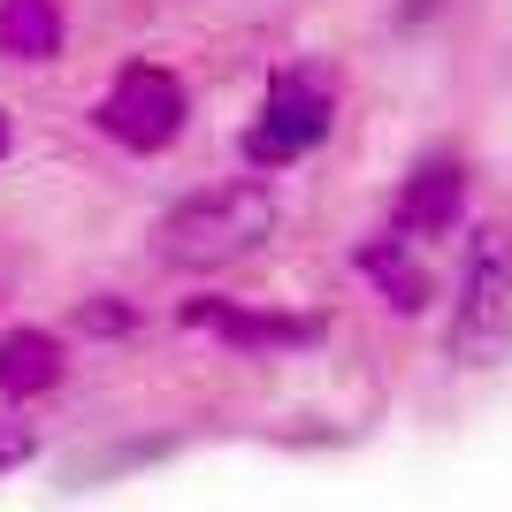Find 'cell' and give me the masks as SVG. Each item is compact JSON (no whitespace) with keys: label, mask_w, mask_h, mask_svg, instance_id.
<instances>
[{"label":"cell","mask_w":512,"mask_h":512,"mask_svg":"<svg viewBox=\"0 0 512 512\" xmlns=\"http://www.w3.org/2000/svg\"><path fill=\"white\" fill-rule=\"evenodd\" d=\"M283 222V199H276V176H214V184H192L184 199L153 214L146 230V253L153 268L169 276H222L237 260H253Z\"/></svg>","instance_id":"6da1fadb"},{"label":"cell","mask_w":512,"mask_h":512,"mask_svg":"<svg viewBox=\"0 0 512 512\" xmlns=\"http://www.w3.org/2000/svg\"><path fill=\"white\" fill-rule=\"evenodd\" d=\"M337 107H344V69L321 62V54H291L260 77V100L253 115L237 123V169L253 176H291L299 161H314L337 130Z\"/></svg>","instance_id":"7a4b0ae2"},{"label":"cell","mask_w":512,"mask_h":512,"mask_svg":"<svg viewBox=\"0 0 512 512\" xmlns=\"http://www.w3.org/2000/svg\"><path fill=\"white\" fill-rule=\"evenodd\" d=\"M85 123H92V138H107L130 161H161L192 130V85L161 54H123V62L107 69V85L92 92Z\"/></svg>","instance_id":"3957f363"},{"label":"cell","mask_w":512,"mask_h":512,"mask_svg":"<svg viewBox=\"0 0 512 512\" xmlns=\"http://www.w3.org/2000/svg\"><path fill=\"white\" fill-rule=\"evenodd\" d=\"M444 344L459 367H497L512 352V222L467 230V260H459Z\"/></svg>","instance_id":"277c9868"},{"label":"cell","mask_w":512,"mask_h":512,"mask_svg":"<svg viewBox=\"0 0 512 512\" xmlns=\"http://www.w3.org/2000/svg\"><path fill=\"white\" fill-rule=\"evenodd\" d=\"M176 329L214 337L237 360H291V352H314L329 344V314H306V306H253L230 299V291H192L176 299Z\"/></svg>","instance_id":"5b68a950"},{"label":"cell","mask_w":512,"mask_h":512,"mask_svg":"<svg viewBox=\"0 0 512 512\" xmlns=\"http://www.w3.org/2000/svg\"><path fill=\"white\" fill-rule=\"evenodd\" d=\"M467 199H474V169L459 146H428L406 176H398V192H390V230L413 237V245H436V237L467 230Z\"/></svg>","instance_id":"8992f818"},{"label":"cell","mask_w":512,"mask_h":512,"mask_svg":"<svg viewBox=\"0 0 512 512\" xmlns=\"http://www.w3.org/2000/svg\"><path fill=\"white\" fill-rule=\"evenodd\" d=\"M352 276L375 291V299L390 306V314H428L436 306V276H428V260H421V245L413 237H398L383 222V230H367L360 245H352Z\"/></svg>","instance_id":"52a82bcc"},{"label":"cell","mask_w":512,"mask_h":512,"mask_svg":"<svg viewBox=\"0 0 512 512\" xmlns=\"http://www.w3.org/2000/svg\"><path fill=\"white\" fill-rule=\"evenodd\" d=\"M62 383H69V337L62 329H39V321L0 329V398L8 406H39Z\"/></svg>","instance_id":"ba28073f"},{"label":"cell","mask_w":512,"mask_h":512,"mask_svg":"<svg viewBox=\"0 0 512 512\" xmlns=\"http://www.w3.org/2000/svg\"><path fill=\"white\" fill-rule=\"evenodd\" d=\"M69 54V0H0V62L54 69Z\"/></svg>","instance_id":"9c48e42d"},{"label":"cell","mask_w":512,"mask_h":512,"mask_svg":"<svg viewBox=\"0 0 512 512\" xmlns=\"http://www.w3.org/2000/svg\"><path fill=\"white\" fill-rule=\"evenodd\" d=\"M138 299H123V291H85L77 299V314H69V329L77 337H100V344H123V337H138Z\"/></svg>","instance_id":"30bf717a"},{"label":"cell","mask_w":512,"mask_h":512,"mask_svg":"<svg viewBox=\"0 0 512 512\" xmlns=\"http://www.w3.org/2000/svg\"><path fill=\"white\" fill-rule=\"evenodd\" d=\"M23 459H39V428L23 413H0V474H16Z\"/></svg>","instance_id":"8fae6325"},{"label":"cell","mask_w":512,"mask_h":512,"mask_svg":"<svg viewBox=\"0 0 512 512\" xmlns=\"http://www.w3.org/2000/svg\"><path fill=\"white\" fill-rule=\"evenodd\" d=\"M0 161H16V115L0 107Z\"/></svg>","instance_id":"7c38bea8"},{"label":"cell","mask_w":512,"mask_h":512,"mask_svg":"<svg viewBox=\"0 0 512 512\" xmlns=\"http://www.w3.org/2000/svg\"><path fill=\"white\" fill-rule=\"evenodd\" d=\"M0 306H8V283H0Z\"/></svg>","instance_id":"4fadbf2b"}]
</instances>
